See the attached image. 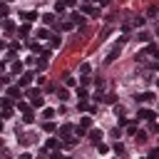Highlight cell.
Segmentation results:
<instances>
[{
    "label": "cell",
    "mask_w": 159,
    "mask_h": 159,
    "mask_svg": "<svg viewBox=\"0 0 159 159\" xmlns=\"http://www.w3.org/2000/svg\"><path fill=\"white\" fill-rule=\"evenodd\" d=\"M124 43H127V37H119V43H117V45H114V47H112V50L107 52L105 62H114V60L119 57V52H122V45H124Z\"/></svg>",
    "instance_id": "1"
},
{
    "label": "cell",
    "mask_w": 159,
    "mask_h": 159,
    "mask_svg": "<svg viewBox=\"0 0 159 159\" xmlns=\"http://www.w3.org/2000/svg\"><path fill=\"white\" fill-rule=\"evenodd\" d=\"M137 119H144V122H152V119H157V114H154L152 109H139Z\"/></svg>",
    "instance_id": "2"
},
{
    "label": "cell",
    "mask_w": 159,
    "mask_h": 159,
    "mask_svg": "<svg viewBox=\"0 0 159 159\" xmlns=\"http://www.w3.org/2000/svg\"><path fill=\"white\" fill-rule=\"evenodd\" d=\"M0 109H3V117H10V99L0 97Z\"/></svg>",
    "instance_id": "3"
},
{
    "label": "cell",
    "mask_w": 159,
    "mask_h": 159,
    "mask_svg": "<svg viewBox=\"0 0 159 159\" xmlns=\"http://www.w3.org/2000/svg\"><path fill=\"white\" fill-rule=\"evenodd\" d=\"M32 77H35L32 72H25L23 77H20V80H17V82H20V87H30V82H32Z\"/></svg>",
    "instance_id": "4"
},
{
    "label": "cell",
    "mask_w": 159,
    "mask_h": 159,
    "mask_svg": "<svg viewBox=\"0 0 159 159\" xmlns=\"http://www.w3.org/2000/svg\"><path fill=\"white\" fill-rule=\"evenodd\" d=\"M90 139H92L94 144H97V142H102V132H99V129H92V132H90Z\"/></svg>",
    "instance_id": "5"
},
{
    "label": "cell",
    "mask_w": 159,
    "mask_h": 159,
    "mask_svg": "<svg viewBox=\"0 0 159 159\" xmlns=\"http://www.w3.org/2000/svg\"><path fill=\"white\" fill-rule=\"evenodd\" d=\"M80 127H82V129L92 127V117H82V119H80Z\"/></svg>",
    "instance_id": "6"
},
{
    "label": "cell",
    "mask_w": 159,
    "mask_h": 159,
    "mask_svg": "<svg viewBox=\"0 0 159 159\" xmlns=\"http://www.w3.org/2000/svg\"><path fill=\"white\" fill-rule=\"evenodd\" d=\"M147 52H149L152 57H157V60H159V45H149V47H147Z\"/></svg>",
    "instance_id": "7"
},
{
    "label": "cell",
    "mask_w": 159,
    "mask_h": 159,
    "mask_svg": "<svg viewBox=\"0 0 159 159\" xmlns=\"http://www.w3.org/2000/svg\"><path fill=\"white\" fill-rule=\"evenodd\" d=\"M43 23H45V25H52V23H55V15H52V13H45V15H43Z\"/></svg>",
    "instance_id": "8"
},
{
    "label": "cell",
    "mask_w": 159,
    "mask_h": 159,
    "mask_svg": "<svg viewBox=\"0 0 159 159\" xmlns=\"http://www.w3.org/2000/svg\"><path fill=\"white\" fill-rule=\"evenodd\" d=\"M32 119H35V117H32V112H30V109H28V112H23V122H25V124H32Z\"/></svg>",
    "instance_id": "9"
},
{
    "label": "cell",
    "mask_w": 159,
    "mask_h": 159,
    "mask_svg": "<svg viewBox=\"0 0 159 159\" xmlns=\"http://www.w3.org/2000/svg\"><path fill=\"white\" fill-rule=\"evenodd\" d=\"M82 13H87V15H99V10H94V8H90V5H82Z\"/></svg>",
    "instance_id": "10"
},
{
    "label": "cell",
    "mask_w": 159,
    "mask_h": 159,
    "mask_svg": "<svg viewBox=\"0 0 159 159\" xmlns=\"http://www.w3.org/2000/svg\"><path fill=\"white\" fill-rule=\"evenodd\" d=\"M139 99H142V102H154V92H144Z\"/></svg>",
    "instance_id": "11"
},
{
    "label": "cell",
    "mask_w": 159,
    "mask_h": 159,
    "mask_svg": "<svg viewBox=\"0 0 159 159\" xmlns=\"http://www.w3.org/2000/svg\"><path fill=\"white\" fill-rule=\"evenodd\" d=\"M97 149H99V154H107V152H109V147L102 144V142H97Z\"/></svg>",
    "instance_id": "12"
},
{
    "label": "cell",
    "mask_w": 159,
    "mask_h": 159,
    "mask_svg": "<svg viewBox=\"0 0 159 159\" xmlns=\"http://www.w3.org/2000/svg\"><path fill=\"white\" fill-rule=\"evenodd\" d=\"M57 97H60V99H67V97H70V92L62 87V90H57Z\"/></svg>",
    "instance_id": "13"
},
{
    "label": "cell",
    "mask_w": 159,
    "mask_h": 159,
    "mask_svg": "<svg viewBox=\"0 0 159 159\" xmlns=\"http://www.w3.org/2000/svg\"><path fill=\"white\" fill-rule=\"evenodd\" d=\"M23 17H25V23H32V20H35V17H37V13H25V15H23Z\"/></svg>",
    "instance_id": "14"
},
{
    "label": "cell",
    "mask_w": 159,
    "mask_h": 159,
    "mask_svg": "<svg viewBox=\"0 0 159 159\" xmlns=\"http://www.w3.org/2000/svg\"><path fill=\"white\" fill-rule=\"evenodd\" d=\"M75 82H77V80H75V77H70V75L65 77V85H67V87H75Z\"/></svg>",
    "instance_id": "15"
},
{
    "label": "cell",
    "mask_w": 159,
    "mask_h": 159,
    "mask_svg": "<svg viewBox=\"0 0 159 159\" xmlns=\"http://www.w3.org/2000/svg\"><path fill=\"white\" fill-rule=\"evenodd\" d=\"M13 72H17V75L23 72V62H13Z\"/></svg>",
    "instance_id": "16"
},
{
    "label": "cell",
    "mask_w": 159,
    "mask_h": 159,
    "mask_svg": "<svg viewBox=\"0 0 159 159\" xmlns=\"http://www.w3.org/2000/svg\"><path fill=\"white\" fill-rule=\"evenodd\" d=\"M17 109H20V112H28V109H30V105H25V102H17Z\"/></svg>",
    "instance_id": "17"
},
{
    "label": "cell",
    "mask_w": 159,
    "mask_h": 159,
    "mask_svg": "<svg viewBox=\"0 0 159 159\" xmlns=\"http://www.w3.org/2000/svg\"><path fill=\"white\" fill-rule=\"evenodd\" d=\"M45 147H47V149H55V147H57V139H47Z\"/></svg>",
    "instance_id": "18"
},
{
    "label": "cell",
    "mask_w": 159,
    "mask_h": 159,
    "mask_svg": "<svg viewBox=\"0 0 159 159\" xmlns=\"http://www.w3.org/2000/svg\"><path fill=\"white\" fill-rule=\"evenodd\" d=\"M10 97H20V87H10Z\"/></svg>",
    "instance_id": "19"
},
{
    "label": "cell",
    "mask_w": 159,
    "mask_h": 159,
    "mask_svg": "<svg viewBox=\"0 0 159 159\" xmlns=\"http://www.w3.org/2000/svg\"><path fill=\"white\" fill-rule=\"evenodd\" d=\"M55 10H57V13H62V10H65V3H60V0H57V3H55Z\"/></svg>",
    "instance_id": "20"
},
{
    "label": "cell",
    "mask_w": 159,
    "mask_h": 159,
    "mask_svg": "<svg viewBox=\"0 0 159 159\" xmlns=\"http://www.w3.org/2000/svg\"><path fill=\"white\" fill-rule=\"evenodd\" d=\"M52 114H55L52 109H45V112H43V117H45V119H52Z\"/></svg>",
    "instance_id": "21"
},
{
    "label": "cell",
    "mask_w": 159,
    "mask_h": 159,
    "mask_svg": "<svg viewBox=\"0 0 159 159\" xmlns=\"http://www.w3.org/2000/svg\"><path fill=\"white\" fill-rule=\"evenodd\" d=\"M8 15V5H0V17H5Z\"/></svg>",
    "instance_id": "22"
},
{
    "label": "cell",
    "mask_w": 159,
    "mask_h": 159,
    "mask_svg": "<svg viewBox=\"0 0 159 159\" xmlns=\"http://www.w3.org/2000/svg\"><path fill=\"white\" fill-rule=\"evenodd\" d=\"M149 159H159V149H154V152L149 154Z\"/></svg>",
    "instance_id": "23"
},
{
    "label": "cell",
    "mask_w": 159,
    "mask_h": 159,
    "mask_svg": "<svg viewBox=\"0 0 159 159\" xmlns=\"http://www.w3.org/2000/svg\"><path fill=\"white\" fill-rule=\"evenodd\" d=\"M50 159H62V157H60V152H52V154H50Z\"/></svg>",
    "instance_id": "24"
},
{
    "label": "cell",
    "mask_w": 159,
    "mask_h": 159,
    "mask_svg": "<svg viewBox=\"0 0 159 159\" xmlns=\"http://www.w3.org/2000/svg\"><path fill=\"white\" fill-rule=\"evenodd\" d=\"M20 159H32V157H30V154H23V157H20Z\"/></svg>",
    "instance_id": "25"
},
{
    "label": "cell",
    "mask_w": 159,
    "mask_h": 159,
    "mask_svg": "<svg viewBox=\"0 0 159 159\" xmlns=\"http://www.w3.org/2000/svg\"><path fill=\"white\" fill-rule=\"evenodd\" d=\"M97 3H99V5H107V0H97Z\"/></svg>",
    "instance_id": "26"
},
{
    "label": "cell",
    "mask_w": 159,
    "mask_h": 159,
    "mask_svg": "<svg viewBox=\"0 0 159 159\" xmlns=\"http://www.w3.org/2000/svg\"><path fill=\"white\" fill-rule=\"evenodd\" d=\"M3 47H5V43H3V40H0V50H3Z\"/></svg>",
    "instance_id": "27"
},
{
    "label": "cell",
    "mask_w": 159,
    "mask_h": 159,
    "mask_svg": "<svg viewBox=\"0 0 159 159\" xmlns=\"http://www.w3.org/2000/svg\"><path fill=\"white\" fill-rule=\"evenodd\" d=\"M0 132H3V119H0Z\"/></svg>",
    "instance_id": "28"
},
{
    "label": "cell",
    "mask_w": 159,
    "mask_h": 159,
    "mask_svg": "<svg viewBox=\"0 0 159 159\" xmlns=\"http://www.w3.org/2000/svg\"><path fill=\"white\" fill-rule=\"evenodd\" d=\"M157 87H159V80H157Z\"/></svg>",
    "instance_id": "29"
},
{
    "label": "cell",
    "mask_w": 159,
    "mask_h": 159,
    "mask_svg": "<svg viewBox=\"0 0 159 159\" xmlns=\"http://www.w3.org/2000/svg\"><path fill=\"white\" fill-rule=\"evenodd\" d=\"M0 119H3V117H0Z\"/></svg>",
    "instance_id": "30"
},
{
    "label": "cell",
    "mask_w": 159,
    "mask_h": 159,
    "mask_svg": "<svg viewBox=\"0 0 159 159\" xmlns=\"http://www.w3.org/2000/svg\"><path fill=\"white\" fill-rule=\"evenodd\" d=\"M157 32H159V30H157Z\"/></svg>",
    "instance_id": "31"
}]
</instances>
